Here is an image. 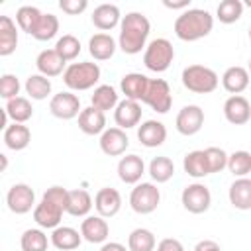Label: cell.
I'll return each mask as SVG.
<instances>
[{
    "mask_svg": "<svg viewBox=\"0 0 251 251\" xmlns=\"http://www.w3.org/2000/svg\"><path fill=\"white\" fill-rule=\"evenodd\" d=\"M149 31H151V24H149L147 16L141 12H129L122 18L118 47L126 55H137V53H141V49L145 51Z\"/></svg>",
    "mask_w": 251,
    "mask_h": 251,
    "instance_id": "1",
    "label": "cell"
},
{
    "mask_svg": "<svg viewBox=\"0 0 251 251\" xmlns=\"http://www.w3.org/2000/svg\"><path fill=\"white\" fill-rule=\"evenodd\" d=\"M173 29L180 41H198L214 29V16L202 8H188L176 16Z\"/></svg>",
    "mask_w": 251,
    "mask_h": 251,
    "instance_id": "2",
    "label": "cell"
},
{
    "mask_svg": "<svg viewBox=\"0 0 251 251\" xmlns=\"http://www.w3.org/2000/svg\"><path fill=\"white\" fill-rule=\"evenodd\" d=\"M100 67L98 63L92 61H80V63H71L67 65L65 73H63V82L67 84V88L71 92H82V90H90L98 84L100 80Z\"/></svg>",
    "mask_w": 251,
    "mask_h": 251,
    "instance_id": "3",
    "label": "cell"
},
{
    "mask_svg": "<svg viewBox=\"0 0 251 251\" xmlns=\"http://www.w3.org/2000/svg\"><path fill=\"white\" fill-rule=\"evenodd\" d=\"M182 86L194 94H210L218 88L220 84V76L214 69L206 67V65H188L182 69L180 75Z\"/></svg>",
    "mask_w": 251,
    "mask_h": 251,
    "instance_id": "4",
    "label": "cell"
},
{
    "mask_svg": "<svg viewBox=\"0 0 251 251\" xmlns=\"http://www.w3.org/2000/svg\"><path fill=\"white\" fill-rule=\"evenodd\" d=\"M175 59V47L167 37L151 39L143 51V65L153 73H165Z\"/></svg>",
    "mask_w": 251,
    "mask_h": 251,
    "instance_id": "5",
    "label": "cell"
},
{
    "mask_svg": "<svg viewBox=\"0 0 251 251\" xmlns=\"http://www.w3.org/2000/svg\"><path fill=\"white\" fill-rule=\"evenodd\" d=\"M161 202V190L155 182H137L129 192V208L135 214H151Z\"/></svg>",
    "mask_w": 251,
    "mask_h": 251,
    "instance_id": "6",
    "label": "cell"
},
{
    "mask_svg": "<svg viewBox=\"0 0 251 251\" xmlns=\"http://www.w3.org/2000/svg\"><path fill=\"white\" fill-rule=\"evenodd\" d=\"M182 208L190 214H204L212 206V192L202 182H190L182 188L180 194Z\"/></svg>",
    "mask_w": 251,
    "mask_h": 251,
    "instance_id": "7",
    "label": "cell"
},
{
    "mask_svg": "<svg viewBox=\"0 0 251 251\" xmlns=\"http://www.w3.org/2000/svg\"><path fill=\"white\" fill-rule=\"evenodd\" d=\"M143 104H147L157 114H167L173 106V94H171L169 82L165 78H149Z\"/></svg>",
    "mask_w": 251,
    "mask_h": 251,
    "instance_id": "8",
    "label": "cell"
},
{
    "mask_svg": "<svg viewBox=\"0 0 251 251\" xmlns=\"http://www.w3.org/2000/svg\"><path fill=\"white\" fill-rule=\"evenodd\" d=\"M6 204H8V210L22 216V214H27L31 210H35V192L29 184L25 182H16L10 186V190L6 192Z\"/></svg>",
    "mask_w": 251,
    "mask_h": 251,
    "instance_id": "9",
    "label": "cell"
},
{
    "mask_svg": "<svg viewBox=\"0 0 251 251\" xmlns=\"http://www.w3.org/2000/svg\"><path fill=\"white\" fill-rule=\"evenodd\" d=\"M49 112L59 118V120H73L78 118V114L82 112L80 108V98L76 94H73L71 90L53 94L49 100Z\"/></svg>",
    "mask_w": 251,
    "mask_h": 251,
    "instance_id": "10",
    "label": "cell"
},
{
    "mask_svg": "<svg viewBox=\"0 0 251 251\" xmlns=\"http://www.w3.org/2000/svg\"><path fill=\"white\" fill-rule=\"evenodd\" d=\"M204 126V110L196 104H186L178 110L176 120H175V127L180 135H194L202 129Z\"/></svg>",
    "mask_w": 251,
    "mask_h": 251,
    "instance_id": "11",
    "label": "cell"
},
{
    "mask_svg": "<svg viewBox=\"0 0 251 251\" xmlns=\"http://www.w3.org/2000/svg\"><path fill=\"white\" fill-rule=\"evenodd\" d=\"M100 149L104 155L108 157H120L126 153V149L129 147V137L126 133V129L122 127H106L104 133L100 135Z\"/></svg>",
    "mask_w": 251,
    "mask_h": 251,
    "instance_id": "12",
    "label": "cell"
},
{
    "mask_svg": "<svg viewBox=\"0 0 251 251\" xmlns=\"http://www.w3.org/2000/svg\"><path fill=\"white\" fill-rule=\"evenodd\" d=\"M65 210L49 200H39L35 210H33V222L37 224V227L41 229H55L61 226V218H63Z\"/></svg>",
    "mask_w": 251,
    "mask_h": 251,
    "instance_id": "13",
    "label": "cell"
},
{
    "mask_svg": "<svg viewBox=\"0 0 251 251\" xmlns=\"http://www.w3.org/2000/svg\"><path fill=\"white\" fill-rule=\"evenodd\" d=\"M141 112H143L141 110V102L124 98V100H120V104L114 110V122L122 129L137 127L139 122H141Z\"/></svg>",
    "mask_w": 251,
    "mask_h": 251,
    "instance_id": "14",
    "label": "cell"
},
{
    "mask_svg": "<svg viewBox=\"0 0 251 251\" xmlns=\"http://www.w3.org/2000/svg\"><path fill=\"white\" fill-rule=\"evenodd\" d=\"M137 139L147 149L161 147L167 139V127L159 120H145L141 126H137Z\"/></svg>",
    "mask_w": 251,
    "mask_h": 251,
    "instance_id": "15",
    "label": "cell"
},
{
    "mask_svg": "<svg viewBox=\"0 0 251 251\" xmlns=\"http://www.w3.org/2000/svg\"><path fill=\"white\" fill-rule=\"evenodd\" d=\"M145 175V161L143 157L129 153L118 161V176L126 184H137L141 182V176Z\"/></svg>",
    "mask_w": 251,
    "mask_h": 251,
    "instance_id": "16",
    "label": "cell"
},
{
    "mask_svg": "<svg viewBox=\"0 0 251 251\" xmlns=\"http://www.w3.org/2000/svg\"><path fill=\"white\" fill-rule=\"evenodd\" d=\"M35 67H37V73L51 78V76H59L65 73L67 69V61L55 51V47L51 49H43L39 51V55L35 57Z\"/></svg>",
    "mask_w": 251,
    "mask_h": 251,
    "instance_id": "17",
    "label": "cell"
},
{
    "mask_svg": "<svg viewBox=\"0 0 251 251\" xmlns=\"http://www.w3.org/2000/svg\"><path fill=\"white\" fill-rule=\"evenodd\" d=\"M224 116L233 126H243L251 120V104L245 96L235 94L224 102Z\"/></svg>",
    "mask_w": 251,
    "mask_h": 251,
    "instance_id": "18",
    "label": "cell"
},
{
    "mask_svg": "<svg viewBox=\"0 0 251 251\" xmlns=\"http://www.w3.org/2000/svg\"><path fill=\"white\" fill-rule=\"evenodd\" d=\"M94 208H96L98 216L114 218L122 210V194L112 186H104L94 196Z\"/></svg>",
    "mask_w": 251,
    "mask_h": 251,
    "instance_id": "19",
    "label": "cell"
},
{
    "mask_svg": "<svg viewBox=\"0 0 251 251\" xmlns=\"http://www.w3.org/2000/svg\"><path fill=\"white\" fill-rule=\"evenodd\" d=\"M80 233L82 239L88 243H106L110 235V226L102 216H86L80 224Z\"/></svg>",
    "mask_w": 251,
    "mask_h": 251,
    "instance_id": "20",
    "label": "cell"
},
{
    "mask_svg": "<svg viewBox=\"0 0 251 251\" xmlns=\"http://www.w3.org/2000/svg\"><path fill=\"white\" fill-rule=\"evenodd\" d=\"M122 18L124 16L120 14V8L116 4H98L94 8L92 16H90L94 27H98L104 33L110 31V29H114L116 25H120L122 24Z\"/></svg>",
    "mask_w": 251,
    "mask_h": 251,
    "instance_id": "21",
    "label": "cell"
},
{
    "mask_svg": "<svg viewBox=\"0 0 251 251\" xmlns=\"http://www.w3.org/2000/svg\"><path fill=\"white\" fill-rule=\"evenodd\" d=\"M147 84H149V76L141 75V73H127L122 76L120 80V90L127 100H135V102H143V96L147 92Z\"/></svg>",
    "mask_w": 251,
    "mask_h": 251,
    "instance_id": "22",
    "label": "cell"
},
{
    "mask_svg": "<svg viewBox=\"0 0 251 251\" xmlns=\"http://www.w3.org/2000/svg\"><path fill=\"white\" fill-rule=\"evenodd\" d=\"M118 49V41L110 35V33H94L90 39H88V53L94 61H108L114 57Z\"/></svg>",
    "mask_w": 251,
    "mask_h": 251,
    "instance_id": "23",
    "label": "cell"
},
{
    "mask_svg": "<svg viewBox=\"0 0 251 251\" xmlns=\"http://www.w3.org/2000/svg\"><path fill=\"white\" fill-rule=\"evenodd\" d=\"M78 129L86 135H102L106 129V114L96 110L94 106L82 108L78 114Z\"/></svg>",
    "mask_w": 251,
    "mask_h": 251,
    "instance_id": "24",
    "label": "cell"
},
{
    "mask_svg": "<svg viewBox=\"0 0 251 251\" xmlns=\"http://www.w3.org/2000/svg\"><path fill=\"white\" fill-rule=\"evenodd\" d=\"M51 245L59 251H75L82 243V233L71 226H59L51 229Z\"/></svg>",
    "mask_w": 251,
    "mask_h": 251,
    "instance_id": "25",
    "label": "cell"
},
{
    "mask_svg": "<svg viewBox=\"0 0 251 251\" xmlns=\"http://www.w3.org/2000/svg\"><path fill=\"white\" fill-rule=\"evenodd\" d=\"M227 198H229V204L235 210H241V212L251 210V178L249 176L235 178L229 184Z\"/></svg>",
    "mask_w": 251,
    "mask_h": 251,
    "instance_id": "26",
    "label": "cell"
},
{
    "mask_svg": "<svg viewBox=\"0 0 251 251\" xmlns=\"http://www.w3.org/2000/svg\"><path fill=\"white\" fill-rule=\"evenodd\" d=\"M249 71L245 67H239V65H233V67H227L222 75V86L231 94H241L247 86H249Z\"/></svg>",
    "mask_w": 251,
    "mask_h": 251,
    "instance_id": "27",
    "label": "cell"
},
{
    "mask_svg": "<svg viewBox=\"0 0 251 251\" xmlns=\"http://www.w3.org/2000/svg\"><path fill=\"white\" fill-rule=\"evenodd\" d=\"M18 24L10 16H0V55L8 57L18 47Z\"/></svg>",
    "mask_w": 251,
    "mask_h": 251,
    "instance_id": "28",
    "label": "cell"
},
{
    "mask_svg": "<svg viewBox=\"0 0 251 251\" xmlns=\"http://www.w3.org/2000/svg\"><path fill=\"white\" fill-rule=\"evenodd\" d=\"M4 145L12 151H24L31 141V131L25 124H12L2 133Z\"/></svg>",
    "mask_w": 251,
    "mask_h": 251,
    "instance_id": "29",
    "label": "cell"
},
{
    "mask_svg": "<svg viewBox=\"0 0 251 251\" xmlns=\"http://www.w3.org/2000/svg\"><path fill=\"white\" fill-rule=\"evenodd\" d=\"M120 104V96L118 90L112 84H98L90 96V106H94L100 112H108V110H116V106Z\"/></svg>",
    "mask_w": 251,
    "mask_h": 251,
    "instance_id": "30",
    "label": "cell"
},
{
    "mask_svg": "<svg viewBox=\"0 0 251 251\" xmlns=\"http://www.w3.org/2000/svg\"><path fill=\"white\" fill-rule=\"evenodd\" d=\"M92 206H94V202H92V196L88 194V190H84V188L69 190L67 214H71L75 218H86L88 212L92 210Z\"/></svg>",
    "mask_w": 251,
    "mask_h": 251,
    "instance_id": "31",
    "label": "cell"
},
{
    "mask_svg": "<svg viewBox=\"0 0 251 251\" xmlns=\"http://www.w3.org/2000/svg\"><path fill=\"white\" fill-rule=\"evenodd\" d=\"M182 169H184V173H186L188 176H192V178H204L206 175H210L204 149L188 151V153L184 155V159H182Z\"/></svg>",
    "mask_w": 251,
    "mask_h": 251,
    "instance_id": "32",
    "label": "cell"
},
{
    "mask_svg": "<svg viewBox=\"0 0 251 251\" xmlns=\"http://www.w3.org/2000/svg\"><path fill=\"white\" fill-rule=\"evenodd\" d=\"M147 173L153 178V182H157V184L169 182L173 178V175H175V163H173L171 157H165V155L153 157L149 167H147Z\"/></svg>",
    "mask_w": 251,
    "mask_h": 251,
    "instance_id": "33",
    "label": "cell"
},
{
    "mask_svg": "<svg viewBox=\"0 0 251 251\" xmlns=\"http://www.w3.org/2000/svg\"><path fill=\"white\" fill-rule=\"evenodd\" d=\"M24 88H25V94L31 100H45L51 94L53 84H51V78H47V76H43L39 73H33V75H29L25 78Z\"/></svg>",
    "mask_w": 251,
    "mask_h": 251,
    "instance_id": "34",
    "label": "cell"
},
{
    "mask_svg": "<svg viewBox=\"0 0 251 251\" xmlns=\"http://www.w3.org/2000/svg\"><path fill=\"white\" fill-rule=\"evenodd\" d=\"M8 118L14 122V124H25L31 116H33V108H31V102L29 98L25 96H18V98H12L6 102L4 106Z\"/></svg>",
    "mask_w": 251,
    "mask_h": 251,
    "instance_id": "35",
    "label": "cell"
},
{
    "mask_svg": "<svg viewBox=\"0 0 251 251\" xmlns=\"http://www.w3.org/2000/svg\"><path fill=\"white\" fill-rule=\"evenodd\" d=\"M49 243H51V237H47V233L41 227H29L20 237L22 251H47Z\"/></svg>",
    "mask_w": 251,
    "mask_h": 251,
    "instance_id": "36",
    "label": "cell"
},
{
    "mask_svg": "<svg viewBox=\"0 0 251 251\" xmlns=\"http://www.w3.org/2000/svg\"><path fill=\"white\" fill-rule=\"evenodd\" d=\"M157 239L155 233L147 227H135L127 235V249L129 251H155Z\"/></svg>",
    "mask_w": 251,
    "mask_h": 251,
    "instance_id": "37",
    "label": "cell"
},
{
    "mask_svg": "<svg viewBox=\"0 0 251 251\" xmlns=\"http://www.w3.org/2000/svg\"><path fill=\"white\" fill-rule=\"evenodd\" d=\"M41 16H43V12L39 8H35V6H20L18 12H16V24H18V27L22 31L31 35L35 31Z\"/></svg>",
    "mask_w": 251,
    "mask_h": 251,
    "instance_id": "38",
    "label": "cell"
},
{
    "mask_svg": "<svg viewBox=\"0 0 251 251\" xmlns=\"http://www.w3.org/2000/svg\"><path fill=\"white\" fill-rule=\"evenodd\" d=\"M227 171H229L235 178L247 176V175L251 173V153L245 151V149L233 151V153L227 157Z\"/></svg>",
    "mask_w": 251,
    "mask_h": 251,
    "instance_id": "39",
    "label": "cell"
},
{
    "mask_svg": "<svg viewBox=\"0 0 251 251\" xmlns=\"http://www.w3.org/2000/svg\"><path fill=\"white\" fill-rule=\"evenodd\" d=\"M243 16V2L241 0H222L216 8V18L222 24H235Z\"/></svg>",
    "mask_w": 251,
    "mask_h": 251,
    "instance_id": "40",
    "label": "cell"
},
{
    "mask_svg": "<svg viewBox=\"0 0 251 251\" xmlns=\"http://www.w3.org/2000/svg\"><path fill=\"white\" fill-rule=\"evenodd\" d=\"M57 31H59V18L55 14L47 12V14L41 16V20H39L35 31L31 33V37L37 39V41H49L57 35Z\"/></svg>",
    "mask_w": 251,
    "mask_h": 251,
    "instance_id": "41",
    "label": "cell"
},
{
    "mask_svg": "<svg viewBox=\"0 0 251 251\" xmlns=\"http://www.w3.org/2000/svg\"><path fill=\"white\" fill-rule=\"evenodd\" d=\"M80 41H78V37H75L73 33H65V35H61L59 39H57V43H55V51L65 59V61H73V59H76L78 57V53H80Z\"/></svg>",
    "mask_w": 251,
    "mask_h": 251,
    "instance_id": "42",
    "label": "cell"
},
{
    "mask_svg": "<svg viewBox=\"0 0 251 251\" xmlns=\"http://www.w3.org/2000/svg\"><path fill=\"white\" fill-rule=\"evenodd\" d=\"M206 155V163H208V171L210 175L214 173H222L224 169H227V153L222 147H206L204 149Z\"/></svg>",
    "mask_w": 251,
    "mask_h": 251,
    "instance_id": "43",
    "label": "cell"
},
{
    "mask_svg": "<svg viewBox=\"0 0 251 251\" xmlns=\"http://www.w3.org/2000/svg\"><path fill=\"white\" fill-rule=\"evenodd\" d=\"M20 88H22V84H20V78L16 75L6 73V75L0 76V96L6 102L12 100V98H18L20 96Z\"/></svg>",
    "mask_w": 251,
    "mask_h": 251,
    "instance_id": "44",
    "label": "cell"
},
{
    "mask_svg": "<svg viewBox=\"0 0 251 251\" xmlns=\"http://www.w3.org/2000/svg\"><path fill=\"white\" fill-rule=\"evenodd\" d=\"M59 8L69 16H78L88 8V2L86 0H61Z\"/></svg>",
    "mask_w": 251,
    "mask_h": 251,
    "instance_id": "45",
    "label": "cell"
},
{
    "mask_svg": "<svg viewBox=\"0 0 251 251\" xmlns=\"http://www.w3.org/2000/svg\"><path fill=\"white\" fill-rule=\"evenodd\" d=\"M157 251H184L182 243L175 237H165L157 243Z\"/></svg>",
    "mask_w": 251,
    "mask_h": 251,
    "instance_id": "46",
    "label": "cell"
},
{
    "mask_svg": "<svg viewBox=\"0 0 251 251\" xmlns=\"http://www.w3.org/2000/svg\"><path fill=\"white\" fill-rule=\"evenodd\" d=\"M194 251H222V247L214 239H202L194 245Z\"/></svg>",
    "mask_w": 251,
    "mask_h": 251,
    "instance_id": "47",
    "label": "cell"
},
{
    "mask_svg": "<svg viewBox=\"0 0 251 251\" xmlns=\"http://www.w3.org/2000/svg\"><path fill=\"white\" fill-rule=\"evenodd\" d=\"M163 6L169 8V10H188L190 8V0H176V2H171V0H163Z\"/></svg>",
    "mask_w": 251,
    "mask_h": 251,
    "instance_id": "48",
    "label": "cell"
},
{
    "mask_svg": "<svg viewBox=\"0 0 251 251\" xmlns=\"http://www.w3.org/2000/svg\"><path fill=\"white\" fill-rule=\"evenodd\" d=\"M100 251H129V249L120 241H106V243H102Z\"/></svg>",
    "mask_w": 251,
    "mask_h": 251,
    "instance_id": "49",
    "label": "cell"
},
{
    "mask_svg": "<svg viewBox=\"0 0 251 251\" xmlns=\"http://www.w3.org/2000/svg\"><path fill=\"white\" fill-rule=\"evenodd\" d=\"M0 161H2V167H0V171L4 173V171H6V167H8V157L2 153V155H0Z\"/></svg>",
    "mask_w": 251,
    "mask_h": 251,
    "instance_id": "50",
    "label": "cell"
},
{
    "mask_svg": "<svg viewBox=\"0 0 251 251\" xmlns=\"http://www.w3.org/2000/svg\"><path fill=\"white\" fill-rule=\"evenodd\" d=\"M247 71H249V75H251V57H249V63H247Z\"/></svg>",
    "mask_w": 251,
    "mask_h": 251,
    "instance_id": "51",
    "label": "cell"
},
{
    "mask_svg": "<svg viewBox=\"0 0 251 251\" xmlns=\"http://www.w3.org/2000/svg\"><path fill=\"white\" fill-rule=\"evenodd\" d=\"M245 4H247V6H249V8H251V0H249V2H245ZM245 4H243V6H245Z\"/></svg>",
    "mask_w": 251,
    "mask_h": 251,
    "instance_id": "52",
    "label": "cell"
},
{
    "mask_svg": "<svg viewBox=\"0 0 251 251\" xmlns=\"http://www.w3.org/2000/svg\"><path fill=\"white\" fill-rule=\"evenodd\" d=\"M249 41H251V25H249Z\"/></svg>",
    "mask_w": 251,
    "mask_h": 251,
    "instance_id": "53",
    "label": "cell"
}]
</instances>
